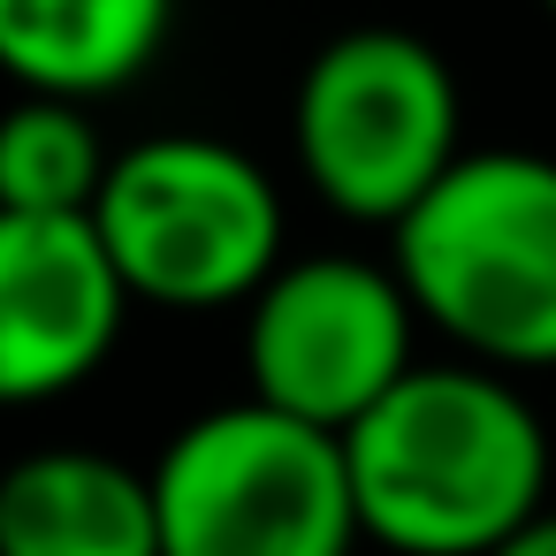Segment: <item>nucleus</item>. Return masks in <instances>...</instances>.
<instances>
[{
  "mask_svg": "<svg viewBox=\"0 0 556 556\" xmlns=\"http://www.w3.org/2000/svg\"><path fill=\"white\" fill-rule=\"evenodd\" d=\"M358 533L389 556H495L548 510V427L510 374L412 366L351 434Z\"/></svg>",
  "mask_w": 556,
  "mask_h": 556,
  "instance_id": "obj_1",
  "label": "nucleus"
},
{
  "mask_svg": "<svg viewBox=\"0 0 556 556\" xmlns=\"http://www.w3.org/2000/svg\"><path fill=\"white\" fill-rule=\"evenodd\" d=\"M389 267L427 328L488 374L556 366V161L526 146L465 153L396 229Z\"/></svg>",
  "mask_w": 556,
  "mask_h": 556,
  "instance_id": "obj_2",
  "label": "nucleus"
},
{
  "mask_svg": "<svg viewBox=\"0 0 556 556\" xmlns=\"http://www.w3.org/2000/svg\"><path fill=\"white\" fill-rule=\"evenodd\" d=\"M92 229L130 305H168V313L252 305L290 267L275 176L244 146L199 130L123 146L92 206Z\"/></svg>",
  "mask_w": 556,
  "mask_h": 556,
  "instance_id": "obj_3",
  "label": "nucleus"
},
{
  "mask_svg": "<svg viewBox=\"0 0 556 556\" xmlns=\"http://www.w3.org/2000/svg\"><path fill=\"white\" fill-rule=\"evenodd\" d=\"M298 168L343 222L396 229L457 161H465V108L450 62L396 24L336 31L290 108Z\"/></svg>",
  "mask_w": 556,
  "mask_h": 556,
  "instance_id": "obj_4",
  "label": "nucleus"
},
{
  "mask_svg": "<svg viewBox=\"0 0 556 556\" xmlns=\"http://www.w3.org/2000/svg\"><path fill=\"white\" fill-rule=\"evenodd\" d=\"M161 556H351L358 503L343 434L267 404H214L153 457Z\"/></svg>",
  "mask_w": 556,
  "mask_h": 556,
  "instance_id": "obj_5",
  "label": "nucleus"
},
{
  "mask_svg": "<svg viewBox=\"0 0 556 556\" xmlns=\"http://www.w3.org/2000/svg\"><path fill=\"white\" fill-rule=\"evenodd\" d=\"M412 298L396 267L313 252L290 260L244 305V366L252 404L290 412L320 434H351L419 358H412Z\"/></svg>",
  "mask_w": 556,
  "mask_h": 556,
  "instance_id": "obj_6",
  "label": "nucleus"
},
{
  "mask_svg": "<svg viewBox=\"0 0 556 556\" xmlns=\"http://www.w3.org/2000/svg\"><path fill=\"white\" fill-rule=\"evenodd\" d=\"M130 290L92 222L0 214V404L70 396L123 343Z\"/></svg>",
  "mask_w": 556,
  "mask_h": 556,
  "instance_id": "obj_7",
  "label": "nucleus"
},
{
  "mask_svg": "<svg viewBox=\"0 0 556 556\" xmlns=\"http://www.w3.org/2000/svg\"><path fill=\"white\" fill-rule=\"evenodd\" d=\"M0 556H161L153 472L108 450H31L0 472Z\"/></svg>",
  "mask_w": 556,
  "mask_h": 556,
  "instance_id": "obj_8",
  "label": "nucleus"
},
{
  "mask_svg": "<svg viewBox=\"0 0 556 556\" xmlns=\"http://www.w3.org/2000/svg\"><path fill=\"white\" fill-rule=\"evenodd\" d=\"M176 31V0H0V77L24 100H115Z\"/></svg>",
  "mask_w": 556,
  "mask_h": 556,
  "instance_id": "obj_9",
  "label": "nucleus"
},
{
  "mask_svg": "<svg viewBox=\"0 0 556 556\" xmlns=\"http://www.w3.org/2000/svg\"><path fill=\"white\" fill-rule=\"evenodd\" d=\"M108 138L92 108L70 100H16L0 115V214H47V222H92L108 191Z\"/></svg>",
  "mask_w": 556,
  "mask_h": 556,
  "instance_id": "obj_10",
  "label": "nucleus"
},
{
  "mask_svg": "<svg viewBox=\"0 0 556 556\" xmlns=\"http://www.w3.org/2000/svg\"><path fill=\"white\" fill-rule=\"evenodd\" d=\"M495 556H556V510H541V518H533L510 548H495Z\"/></svg>",
  "mask_w": 556,
  "mask_h": 556,
  "instance_id": "obj_11",
  "label": "nucleus"
},
{
  "mask_svg": "<svg viewBox=\"0 0 556 556\" xmlns=\"http://www.w3.org/2000/svg\"><path fill=\"white\" fill-rule=\"evenodd\" d=\"M541 9H548V16H556V0H541Z\"/></svg>",
  "mask_w": 556,
  "mask_h": 556,
  "instance_id": "obj_12",
  "label": "nucleus"
}]
</instances>
